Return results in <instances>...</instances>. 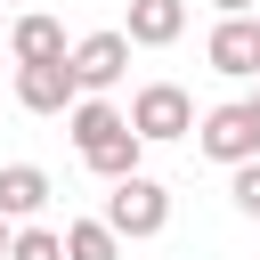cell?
<instances>
[{
	"label": "cell",
	"mask_w": 260,
	"mask_h": 260,
	"mask_svg": "<svg viewBox=\"0 0 260 260\" xmlns=\"http://www.w3.org/2000/svg\"><path fill=\"white\" fill-rule=\"evenodd\" d=\"M65 114H73V146H81V162H89L98 179H122V171H138L146 138L130 130V114H122V106H106L98 89H81Z\"/></svg>",
	"instance_id": "1"
},
{
	"label": "cell",
	"mask_w": 260,
	"mask_h": 260,
	"mask_svg": "<svg viewBox=\"0 0 260 260\" xmlns=\"http://www.w3.org/2000/svg\"><path fill=\"white\" fill-rule=\"evenodd\" d=\"M98 219H106L114 236H130V244H146V236H162V228H171V187H162V179H146V171H122Z\"/></svg>",
	"instance_id": "2"
},
{
	"label": "cell",
	"mask_w": 260,
	"mask_h": 260,
	"mask_svg": "<svg viewBox=\"0 0 260 260\" xmlns=\"http://www.w3.org/2000/svg\"><path fill=\"white\" fill-rule=\"evenodd\" d=\"M130 130H138L146 146H171V138L195 130V98H187L179 81H146V89L130 98Z\"/></svg>",
	"instance_id": "3"
},
{
	"label": "cell",
	"mask_w": 260,
	"mask_h": 260,
	"mask_svg": "<svg viewBox=\"0 0 260 260\" xmlns=\"http://www.w3.org/2000/svg\"><path fill=\"white\" fill-rule=\"evenodd\" d=\"M195 146H203L211 162H244V154H260V114H252V98L211 106V114L195 122Z\"/></svg>",
	"instance_id": "4"
},
{
	"label": "cell",
	"mask_w": 260,
	"mask_h": 260,
	"mask_svg": "<svg viewBox=\"0 0 260 260\" xmlns=\"http://www.w3.org/2000/svg\"><path fill=\"white\" fill-rule=\"evenodd\" d=\"M65 65H73V81H81V89H98V98H106V89L130 73V32H122V24H106V32L73 41V49H65Z\"/></svg>",
	"instance_id": "5"
},
{
	"label": "cell",
	"mask_w": 260,
	"mask_h": 260,
	"mask_svg": "<svg viewBox=\"0 0 260 260\" xmlns=\"http://www.w3.org/2000/svg\"><path fill=\"white\" fill-rule=\"evenodd\" d=\"M73 98H81V81H73V65H65V57L16 65V106H24V114H65Z\"/></svg>",
	"instance_id": "6"
},
{
	"label": "cell",
	"mask_w": 260,
	"mask_h": 260,
	"mask_svg": "<svg viewBox=\"0 0 260 260\" xmlns=\"http://www.w3.org/2000/svg\"><path fill=\"white\" fill-rule=\"evenodd\" d=\"M203 57H211V73H228V81L260 73V32H252V16H219V32L203 41Z\"/></svg>",
	"instance_id": "7"
},
{
	"label": "cell",
	"mask_w": 260,
	"mask_h": 260,
	"mask_svg": "<svg viewBox=\"0 0 260 260\" xmlns=\"http://www.w3.org/2000/svg\"><path fill=\"white\" fill-rule=\"evenodd\" d=\"M130 49H171L187 32V0H130Z\"/></svg>",
	"instance_id": "8"
},
{
	"label": "cell",
	"mask_w": 260,
	"mask_h": 260,
	"mask_svg": "<svg viewBox=\"0 0 260 260\" xmlns=\"http://www.w3.org/2000/svg\"><path fill=\"white\" fill-rule=\"evenodd\" d=\"M8 57H16V65L65 57V24H57V16H41V8H32V16H16V24H8Z\"/></svg>",
	"instance_id": "9"
},
{
	"label": "cell",
	"mask_w": 260,
	"mask_h": 260,
	"mask_svg": "<svg viewBox=\"0 0 260 260\" xmlns=\"http://www.w3.org/2000/svg\"><path fill=\"white\" fill-rule=\"evenodd\" d=\"M49 203V171L41 162H8L0 171V219H32Z\"/></svg>",
	"instance_id": "10"
},
{
	"label": "cell",
	"mask_w": 260,
	"mask_h": 260,
	"mask_svg": "<svg viewBox=\"0 0 260 260\" xmlns=\"http://www.w3.org/2000/svg\"><path fill=\"white\" fill-rule=\"evenodd\" d=\"M65 260H122V236L106 219H73L65 228Z\"/></svg>",
	"instance_id": "11"
},
{
	"label": "cell",
	"mask_w": 260,
	"mask_h": 260,
	"mask_svg": "<svg viewBox=\"0 0 260 260\" xmlns=\"http://www.w3.org/2000/svg\"><path fill=\"white\" fill-rule=\"evenodd\" d=\"M8 260H65V236L41 228V219H16L8 228Z\"/></svg>",
	"instance_id": "12"
},
{
	"label": "cell",
	"mask_w": 260,
	"mask_h": 260,
	"mask_svg": "<svg viewBox=\"0 0 260 260\" xmlns=\"http://www.w3.org/2000/svg\"><path fill=\"white\" fill-rule=\"evenodd\" d=\"M236 179H228V195H236V211L244 219H260V154H244V162H228Z\"/></svg>",
	"instance_id": "13"
},
{
	"label": "cell",
	"mask_w": 260,
	"mask_h": 260,
	"mask_svg": "<svg viewBox=\"0 0 260 260\" xmlns=\"http://www.w3.org/2000/svg\"><path fill=\"white\" fill-rule=\"evenodd\" d=\"M211 8H219V16H244V8H252V0H211Z\"/></svg>",
	"instance_id": "14"
},
{
	"label": "cell",
	"mask_w": 260,
	"mask_h": 260,
	"mask_svg": "<svg viewBox=\"0 0 260 260\" xmlns=\"http://www.w3.org/2000/svg\"><path fill=\"white\" fill-rule=\"evenodd\" d=\"M8 228H16V219H0V260H8Z\"/></svg>",
	"instance_id": "15"
},
{
	"label": "cell",
	"mask_w": 260,
	"mask_h": 260,
	"mask_svg": "<svg viewBox=\"0 0 260 260\" xmlns=\"http://www.w3.org/2000/svg\"><path fill=\"white\" fill-rule=\"evenodd\" d=\"M252 114H260V89H252Z\"/></svg>",
	"instance_id": "16"
},
{
	"label": "cell",
	"mask_w": 260,
	"mask_h": 260,
	"mask_svg": "<svg viewBox=\"0 0 260 260\" xmlns=\"http://www.w3.org/2000/svg\"><path fill=\"white\" fill-rule=\"evenodd\" d=\"M252 32H260V16H252Z\"/></svg>",
	"instance_id": "17"
},
{
	"label": "cell",
	"mask_w": 260,
	"mask_h": 260,
	"mask_svg": "<svg viewBox=\"0 0 260 260\" xmlns=\"http://www.w3.org/2000/svg\"><path fill=\"white\" fill-rule=\"evenodd\" d=\"M0 8H8V0H0Z\"/></svg>",
	"instance_id": "18"
}]
</instances>
